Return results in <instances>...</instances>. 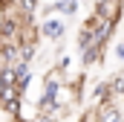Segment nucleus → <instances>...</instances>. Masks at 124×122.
<instances>
[{
  "label": "nucleus",
  "mask_w": 124,
  "mask_h": 122,
  "mask_svg": "<svg viewBox=\"0 0 124 122\" xmlns=\"http://www.w3.org/2000/svg\"><path fill=\"white\" fill-rule=\"evenodd\" d=\"M40 38H46V41H55V44H61L63 35H66V23H63L61 18H55V15H49V18H43L40 20Z\"/></svg>",
  "instance_id": "obj_1"
},
{
  "label": "nucleus",
  "mask_w": 124,
  "mask_h": 122,
  "mask_svg": "<svg viewBox=\"0 0 124 122\" xmlns=\"http://www.w3.org/2000/svg\"><path fill=\"white\" fill-rule=\"evenodd\" d=\"M93 12L98 18H113L121 23V12H124V0H95Z\"/></svg>",
  "instance_id": "obj_2"
},
{
  "label": "nucleus",
  "mask_w": 124,
  "mask_h": 122,
  "mask_svg": "<svg viewBox=\"0 0 124 122\" xmlns=\"http://www.w3.org/2000/svg\"><path fill=\"white\" fill-rule=\"evenodd\" d=\"M95 122H124V113L116 102H101L95 105Z\"/></svg>",
  "instance_id": "obj_3"
},
{
  "label": "nucleus",
  "mask_w": 124,
  "mask_h": 122,
  "mask_svg": "<svg viewBox=\"0 0 124 122\" xmlns=\"http://www.w3.org/2000/svg\"><path fill=\"white\" fill-rule=\"evenodd\" d=\"M104 52H107V47H104V44H93V47H87V50L81 52V64H84V67H93V64H101V58H104Z\"/></svg>",
  "instance_id": "obj_4"
},
{
  "label": "nucleus",
  "mask_w": 124,
  "mask_h": 122,
  "mask_svg": "<svg viewBox=\"0 0 124 122\" xmlns=\"http://www.w3.org/2000/svg\"><path fill=\"white\" fill-rule=\"evenodd\" d=\"M32 122H58V116H55V113H35Z\"/></svg>",
  "instance_id": "obj_5"
},
{
  "label": "nucleus",
  "mask_w": 124,
  "mask_h": 122,
  "mask_svg": "<svg viewBox=\"0 0 124 122\" xmlns=\"http://www.w3.org/2000/svg\"><path fill=\"white\" fill-rule=\"evenodd\" d=\"M55 67H58L61 73H66V70L72 67V58H69V55H61V58H58V64H55Z\"/></svg>",
  "instance_id": "obj_6"
},
{
  "label": "nucleus",
  "mask_w": 124,
  "mask_h": 122,
  "mask_svg": "<svg viewBox=\"0 0 124 122\" xmlns=\"http://www.w3.org/2000/svg\"><path fill=\"white\" fill-rule=\"evenodd\" d=\"M116 58L124 61V41H118V44H116Z\"/></svg>",
  "instance_id": "obj_7"
},
{
  "label": "nucleus",
  "mask_w": 124,
  "mask_h": 122,
  "mask_svg": "<svg viewBox=\"0 0 124 122\" xmlns=\"http://www.w3.org/2000/svg\"><path fill=\"white\" fill-rule=\"evenodd\" d=\"M9 122H32V119H29V116H12Z\"/></svg>",
  "instance_id": "obj_8"
},
{
  "label": "nucleus",
  "mask_w": 124,
  "mask_h": 122,
  "mask_svg": "<svg viewBox=\"0 0 124 122\" xmlns=\"http://www.w3.org/2000/svg\"><path fill=\"white\" fill-rule=\"evenodd\" d=\"M3 87H6V84H3V81H0V93H3Z\"/></svg>",
  "instance_id": "obj_9"
}]
</instances>
